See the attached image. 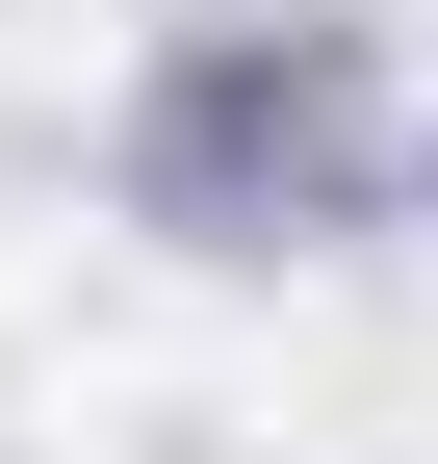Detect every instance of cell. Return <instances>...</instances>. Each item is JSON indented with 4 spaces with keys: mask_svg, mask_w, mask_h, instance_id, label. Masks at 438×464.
<instances>
[{
    "mask_svg": "<svg viewBox=\"0 0 438 464\" xmlns=\"http://www.w3.org/2000/svg\"><path fill=\"white\" fill-rule=\"evenodd\" d=\"M258 181H336V52H233V78H181V130H155V207H181V232H233Z\"/></svg>",
    "mask_w": 438,
    "mask_h": 464,
    "instance_id": "1",
    "label": "cell"
}]
</instances>
